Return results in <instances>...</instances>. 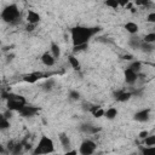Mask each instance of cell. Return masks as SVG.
<instances>
[{
    "label": "cell",
    "mask_w": 155,
    "mask_h": 155,
    "mask_svg": "<svg viewBox=\"0 0 155 155\" xmlns=\"http://www.w3.org/2000/svg\"><path fill=\"white\" fill-rule=\"evenodd\" d=\"M99 30V28H86V27H75L71 29V40L73 45L87 44L88 40Z\"/></svg>",
    "instance_id": "cell-1"
},
{
    "label": "cell",
    "mask_w": 155,
    "mask_h": 155,
    "mask_svg": "<svg viewBox=\"0 0 155 155\" xmlns=\"http://www.w3.org/2000/svg\"><path fill=\"white\" fill-rule=\"evenodd\" d=\"M19 16H21L19 10H18L17 5H15V4L6 6L1 12V18L6 23H15L19 18Z\"/></svg>",
    "instance_id": "cell-2"
},
{
    "label": "cell",
    "mask_w": 155,
    "mask_h": 155,
    "mask_svg": "<svg viewBox=\"0 0 155 155\" xmlns=\"http://www.w3.org/2000/svg\"><path fill=\"white\" fill-rule=\"evenodd\" d=\"M53 151V142L51 138L42 136L35 148V150L33 151L34 154H48Z\"/></svg>",
    "instance_id": "cell-3"
},
{
    "label": "cell",
    "mask_w": 155,
    "mask_h": 155,
    "mask_svg": "<svg viewBox=\"0 0 155 155\" xmlns=\"http://www.w3.org/2000/svg\"><path fill=\"white\" fill-rule=\"evenodd\" d=\"M96 148H97V145H96V143H94L93 140L86 139V140H84V142L81 143L79 151H80V154H82V155H90V154H93V153H94Z\"/></svg>",
    "instance_id": "cell-4"
},
{
    "label": "cell",
    "mask_w": 155,
    "mask_h": 155,
    "mask_svg": "<svg viewBox=\"0 0 155 155\" xmlns=\"http://www.w3.org/2000/svg\"><path fill=\"white\" fill-rule=\"evenodd\" d=\"M38 108H35V107H31V105H27V104H24L23 107H22V109L18 111L22 116H25V117H28V116H33L34 114H36L38 113Z\"/></svg>",
    "instance_id": "cell-5"
},
{
    "label": "cell",
    "mask_w": 155,
    "mask_h": 155,
    "mask_svg": "<svg viewBox=\"0 0 155 155\" xmlns=\"http://www.w3.org/2000/svg\"><path fill=\"white\" fill-rule=\"evenodd\" d=\"M137 79H138V73L133 71V70L130 69V68H127V69L125 70V80H126L127 84L133 85V84L137 81Z\"/></svg>",
    "instance_id": "cell-6"
},
{
    "label": "cell",
    "mask_w": 155,
    "mask_h": 155,
    "mask_svg": "<svg viewBox=\"0 0 155 155\" xmlns=\"http://www.w3.org/2000/svg\"><path fill=\"white\" fill-rule=\"evenodd\" d=\"M149 114H150V110L149 109H143L138 113L134 114V120L137 121H140V122H144V121H148L149 120Z\"/></svg>",
    "instance_id": "cell-7"
},
{
    "label": "cell",
    "mask_w": 155,
    "mask_h": 155,
    "mask_svg": "<svg viewBox=\"0 0 155 155\" xmlns=\"http://www.w3.org/2000/svg\"><path fill=\"white\" fill-rule=\"evenodd\" d=\"M80 130H81L84 133H86V134H94V133H97V132L99 131L98 127L92 126V125H90V124H84V125H81Z\"/></svg>",
    "instance_id": "cell-8"
},
{
    "label": "cell",
    "mask_w": 155,
    "mask_h": 155,
    "mask_svg": "<svg viewBox=\"0 0 155 155\" xmlns=\"http://www.w3.org/2000/svg\"><path fill=\"white\" fill-rule=\"evenodd\" d=\"M27 21H28V23L36 24V23H39V21H40V15L36 13L35 11L30 10V11H28V13H27Z\"/></svg>",
    "instance_id": "cell-9"
},
{
    "label": "cell",
    "mask_w": 155,
    "mask_h": 155,
    "mask_svg": "<svg viewBox=\"0 0 155 155\" xmlns=\"http://www.w3.org/2000/svg\"><path fill=\"white\" fill-rule=\"evenodd\" d=\"M54 61H56V58H54L51 53H48V52H46V53H44V54L41 56V62H42L45 65H47V67H52V65L54 64Z\"/></svg>",
    "instance_id": "cell-10"
},
{
    "label": "cell",
    "mask_w": 155,
    "mask_h": 155,
    "mask_svg": "<svg viewBox=\"0 0 155 155\" xmlns=\"http://www.w3.org/2000/svg\"><path fill=\"white\" fill-rule=\"evenodd\" d=\"M131 93L130 92H125V91H119L115 93V98L119 101V102H126L131 98Z\"/></svg>",
    "instance_id": "cell-11"
},
{
    "label": "cell",
    "mask_w": 155,
    "mask_h": 155,
    "mask_svg": "<svg viewBox=\"0 0 155 155\" xmlns=\"http://www.w3.org/2000/svg\"><path fill=\"white\" fill-rule=\"evenodd\" d=\"M125 29L130 33V34H136L137 31H138V25L134 23V22H127L126 24H125Z\"/></svg>",
    "instance_id": "cell-12"
},
{
    "label": "cell",
    "mask_w": 155,
    "mask_h": 155,
    "mask_svg": "<svg viewBox=\"0 0 155 155\" xmlns=\"http://www.w3.org/2000/svg\"><path fill=\"white\" fill-rule=\"evenodd\" d=\"M59 140H61V144L69 151V148H70V139H69V137H68L67 134L62 133V134L59 136Z\"/></svg>",
    "instance_id": "cell-13"
},
{
    "label": "cell",
    "mask_w": 155,
    "mask_h": 155,
    "mask_svg": "<svg viewBox=\"0 0 155 155\" xmlns=\"http://www.w3.org/2000/svg\"><path fill=\"white\" fill-rule=\"evenodd\" d=\"M116 115H117V110L115 108H109L107 111H104V116L109 120H113L114 117H116Z\"/></svg>",
    "instance_id": "cell-14"
},
{
    "label": "cell",
    "mask_w": 155,
    "mask_h": 155,
    "mask_svg": "<svg viewBox=\"0 0 155 155\" xmlns=\"http://www.w3.org/2000/svg\"><path fill=\"white\" fill-rule=\"evenodd\" d=\"M8 127H10L8 119H6V117L4 116V114H1V115H0V131L6 130V128H8Z\"/></svg>",
    "instance_id": "cell-15"
},
{
    "label": "cell",
    "mask_w": 155,
    "mask_h": 155,
    "mask_svg": "<svg viewBox=\"0 0 155 155\" xmlns=\"http://www.w3.org/2000/svg\"><path fill=\"white\" fill-rule=\"evenodd\" d=\"M142 41L143 40H140L139 38H134V36H132L131 39H130V46H132L133 48H139L140 47V44H142Z\"/></svg>",
    "instance_id": "cell-16"
},
{
    "label": "cell",
    "mask_w": 155,
    "mask_h": 155,
    "mask_svg": "<svg viewBox=\"0 0 155 155\" xmlns=\"http://www.w3.org/2000/svg\"><path fill=\"white\" fill-rule=\"evenodd\" d=\"M51 52H52V56H53L54 58H58V57L61 56V48H59V46H58L57 44L52 42V44H51Z\"/></svg>",
    "instance_id": "cell-17"
},
{
    "label": "cell",
    "mask_w": 155,
    "mask_h": 155,
    "mask_svg": "<svg viewBox=\"0 0 155 155\" xmlns=\"http://www.w3.org/2000/svg\"><path fill=\"white\" fill-rule=\"evenodd\" d=\"M91 111H92V114H93L96 117H101V116L104 115V110L101 109V107H98V105L92 107V108H91Z\"/></svg>",
    "instance_id": "cell-18"
},
{
    "label": "cell",
    "mask_w": 155,
    "mask_h": 155,
    "mask_svg": "<svg viewBox=\"0 0 155 155\" xmlns=\"http://www.w3.org/2000/svg\"><path fill=\"white\" fill-rule=\"evenodd\" d=\"M68 61H69L71 68H74V69H76V70L80 69V63H79L78 58H75L74 56H69V57H68Z\"/></svg>",
    "instance_id": "cell-19"
},
{
    "label": "cell",
    "mask_w": 155,
    "mask_h": 155,
    "mask_svg": "<svg viewBox=\"0 0 155 155\" xmlns=\"http://www.w3.org/2000/svg\"><path fill=\"white\" fill-rule=\"evenodd\" d=\"M144 42H148V44H154L155 42V33H149L145 35V38L143 39Z\"/></svg>",
    "instance_id": "cell-20"
},
{
    "label": "cell",
    "mask_w": 155,
    "mask_h": 155,
    "mask_svg": "<svg viewBox=\"0 0 155 155\" xmlns=\"http://www.w3.org/2000/svg\"><path fill=\"white\" fill-rule=\"evenodd\" d=\"M144 143H145V145H149V147H153V145H155V136H147L145 138H144Z\"/></svg>",
    "instance_id": "cell-21"
},
{
    "label": "cell",
    "mask_w": 155,
    "mask_h": 155,
    "mask_svg": "<svg viewBox=\"0 0 155 155\" xmlns=\"http://www.w3.org/2000/svg\"><path fill=\"white\" fill-rule=\"evenodd\" d=\"M39 79V74H29V75H27L25 78H24V80L27 81V82H35L36 80Z\"/></svg>",
    "instance_id": "cell-22"
},
{
    "label": "cell",
    "mask_w": 155,
    "mask_h": 155,
    "mask_svg": "<svg viewBox=\"0 0 155 155\" xmlns=\"http://www.w3.org/2000/svg\"><path fill=\"white\" fill-rule=\"evenodd\" d=\"M134 1H136V4H137L138 6H145V7H149V6L153 5V1H151V0H134Z\"/></svg>",
    "instance_id": "cell-23"
},
{
    "label": "cell",
    "mask_w": 155,
    "mask_h": 155,
    "mask_svg": "<svg viewBox=\"0 0 155 155\" xmlns=\"http://www.w3.org/2000/svg\"><path fill=\"white\" fill-rule=\"evenodd\" d=\"M140 67H142V63H140V62H138V61H136V62H133V63L130 65V69H132V70H133V71H136V73H139Z\"/></svg>",
    "instance_id": "cell-24"
},
{
    "label": "cell",
    "mask_w": 155,
    "mask_h": 155,
    "mask_svg": "<svg viewBox=\"0 0 155 155\" xmlns=\"http://www.w3.org/2000/svg\"><path fill=\"white\" fill-rule=\"evenodd\" d=\"M105 5L111 8H116L119 6V2H117V0H105Z\"/></svg>",
    "instance_id": "cell-25"
},
{
    "label": "cell",
    "mask_w": 155,
    "mask_h": 155,
    "mask_svg": "<svg viewBox=\"0 0 155 155\" xmlns=\"http://www.w3.org/2000/svg\"><path fill=\"white\" fill-rule=\"evenodd\" d=\"M69 97H70V99H73V101H78V99L80 98V93H79L78 91H70V92H69Z\"/></svg>",
    "instance_id": "cell-26"
},
{
    "label": "cell",
    "mask_w": 155,
    "mask_h": 155,
    "mask_svg": "<svg viewBox=\"0 0 155 155\" xmlns=\"http://www.w3.org/2000/svg\"><path fill=\"white\" fill-rule=\"evenodd\" d=\"M22 148H23L22 144H15L13 148H12V150H11V153H12V154H18V153L22 151Z\"/></svg>",
    "instance_id": "cell-27"
},
{
    "label": "cell",
    "mask_w": 155,
    "mask_h": 155,
    "mask_svg": "<svg viewBox=\"0 0 155 155\" xmlns=\"http://www.w3.org/2000/svg\"><path fill=\"white\" fill-rule=\"evenodd\" d=\"M87 48V44H81V45H75L74 46V52H79V51H84Z\"/></svg>",
    "instance_id": "cell-28"
},
{
    "label": "cell",
    "mask_w": 155,
    "mask_h": 155,
    "mask_svg": "<svg viewBox=\"0 0 155 155\" xmlns=\"http://www.w3.org/2000/svg\"><path fill=\"white\" fill-rule=\"evenodd\" d=\"M52 85H53V80H50V81H47V82L44 85V90H46V91H50V90L52 88Z\"/></svg>",
    "instance_id": "cell-29"
},
{
    "label": "cell",
    "mask_w": 155,
    "mask_h": 155,
    "mask_svg": "<svg viewBox=\"0 0 155 155\" xmlns=\"http://www.w3.org/2000/svg\"><path fill=\"white\" fill-rule=\"evenodd\" d=\"M148 22H150V23H154L155 22V13L154 12L148 16Z\"/></svg>",
    "instance_id": "cell-30"
},
{
    "label": "cell",
    "mask_w": 155,
    "mask_h": 155,
    "mask_svg": "<svg viewBox=\"0 0 155 155\" xmlns=\"http://www.w3.org/2000/svg\"><path fill=\"white\" fill-rule=\"evenodd\" d=\"M128 1H130V0H117L119 6H126V5L128 4Z\"/></svg>",
    "instance_id": "cell-31"
},
{
    "label": "cell",
    "mask_w": 155,
    "mask_h": 155,
    "mask_svg": "<svg viewBox=\"0 0 155 155\" xmlns=\"http://www.w3.org/2000/svg\"><path fill=\"white\" fill-rule=\"evenodd\" d=\"M148 134H149V132H148V131H143V132H140V133H139V138L144 139V138H145Z\"/></svg>",
    "instance_id": "cell-32"
},
{
    "label": "cell",
    "mask_w": 155,
    "mask_h": 155,
    "mask_svg": "<svg viewBox=\"0 0 155 155\" xmlns=\"http://www.w3.org/2000/svg\"><path fill=\"white\" fill-rule=\"evenodd\" d=\"M34 28H35V24L29 23V24L27 25V30H28V31H33V30H34Z\"/></svg>",
    "instance_id": "cell-33"
},
{
    "label": "cell",
    "mask_w": 155,
    "mask_h": 155,
    "mask_svg": "<svg viewBox=\"0 0 155 155\" xmlns=\"http://www.w3.org/2000/svg\"><path fill=\"white\" fill-rule=\"evenodd\" d=\"M124 58H125V59H127V61H130V59H132V56H131V54H125V56H124Z\"/></svg>",
    "instance_id": "cell-34"
},
{
    "label": "cell",
    "mask_w": 155,
    "mask_h": 155,
    "mask_svg": "<svg viewBox=\"0 0 155 155\" xmlns=\"http://www.w3.org/2000/svg\"><path fill=\"white\" fill-rule=\"evenodd\" d=\"M5 150H4V148H2V145H0V153H4Z\"/></svg>",
    "instance_id": "cell-35"
}]
</instances>
